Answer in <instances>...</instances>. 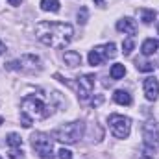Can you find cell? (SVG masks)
I'll return each instance as SVG.
<instances>
[{"label":"cell","instance_id":"cell-1","mask_svg":"<svg viewBox=\"0 0 159 159\" xmlns=\"http://www.w3.org/2000/svg\"><path fill=\"white\" fill-rule=\"evenodd\" d=\"M35 35L43 44L50 48H65L72 41L74 28L59 20H41L35 26Z\"/></svg>","mask_w":159,"mask_h":159},{"label":"cell","instance_id":"cell-2","mask_svg":"<svg viewBox=\"0 0 159 159\" xmlns=\"http://www.w3.org/2000/svg\"><path fill=\"white\" fill-rule=\"evenodd\" d=\"M20 113L28 115L32 120L48 119L54 113V104L50 102L48 96H44L41 93H37V94H28L20 102Z\"/></svg>","mask_w":159,"mask_h":159},{"label":"cell","instance_id":"cell-3","mask_svg":"<svg viewBox=\"0 0 159 159\" xmlns=\"http://www.w3.org/2000/svg\"><path fill=\"white\" fill-rule=\"evenodd\" d=\"M52 137L59 143H65V144H74L78 143L80 139L83 137V122L74 120V122H69V124H61L59 128L54 129Z\"/></svg>","mask_w":159,"mask_h":159},{"label":"cell","instance_id":"cell-4","mask_svg":"<svg viewBox=\"0 0 159 159\" xmlns=\"http://www.w3.org/2000/svg\"><path fill=\"white\" fill-rule=\"evenodd\" d=\"M6 69L20 70V72H26V74H34V72H39L43 69V65H41V59L37 56L26 54V56H20L19 59H13V61L6 63Z\"/></svg>","mask_w":159,"mask_h":159},{"label":"cell","instance_id":"cell-5","mask_svg":"<svg viewBox=\"0 0 159 159\" xmlns=\"http://www.w3.org/2000/svg\"><path fill=\"white\" fill-rule=\"evenodd\" d=\"M32 146L35 150V154H39L41 159H54V139L44 133V131H35L32 135Z\"/></svg>","mask_w":159,"mask_h":159},{"label":"cell","instance_id":"cell-6","mask_svg":"<svg viewBox=\"0 0 159 159\" xmlns=\"http://www.w3.org/2000/svg\"><path fill=\"white\" fill-rule=\"evenodd\" d=\"M115 56H117V46H115V43H107V44L94 46V48L89 52L87 59H89V65L96 67V65H102L106 59L115 57Z\"/></svg>","mask_w":159,"mask_h":159},{"label":"cell","instance_id":"cell-7","mask_svg":"<svg viewBox=\"0 0 159 159\" xmlns=\"http://www.w3.org/2000/svg\"><path fill=\"white\" fill-rule=\"evenodd\" d=\"M109 128L117 139H126L131 131V120L124 115H109Z\"/></svg>","mask_w":159,"mask_h":159},{"label":"cell","instance_id":"cell-8","mask_svg":"<svg viewBox=\"0 0 159 159\" xmlns=\"http://www.w3.org/2000/svg\"><path fill=\"white\" fill-rule=\"evenodd\" d=\"M143 139L148 148H157L159 146V122L154 119L146 120L143 124Z\"/></svg>","mask_w":159,"mask_h":159},{"label":"cell","instance_id":"cell-9","mask_svg":"<svg viewBox=\"0 0 159 159\" xmlns=\"http://www.w3.org/2000/svg\"><path fill=\"white\" fill-rule=\"evenodd\" d=\"M94 74H83L81 78H78V98L81 102H87L93 94L94 89Z\"/></svg>","mask_w":159,"mask_h":159},{"label":"cell","instance_id":"cell-10","mask_svg":"<svg viewBox=\"0 0 159 159\" xmlns=\"http://www.w3.org/2000/svg\"><path fill=\"white\" fill-rule=\"evenodd\" d=\"M144 96L150 102L157 100V96H159V81L156 78H152V76L144 80Z\"/></svg>","mask_w":159,"mask_h":159},{"label":"cell","instance_id":"cell-11","mask_svg":"<svg viewBox=\"0 0 159 159\" xmlns=\"http://www.w3.org/2000/svg\"><path fill=\"white\" fill-rule=\"evenodd\" d=\"M117 30L131 37V35H135V34H137V24H135V20H133V19L124 17V19H120L119 22H117Z\"/></svg>","mask_w":159,"mask_h":159},{"label":"cell","instance_id":"cell-12","mask_svg":"<svg viewBox=\"0 0 159 159\" xmlns=\"http://www.w3.org/2000/svg\"><path fill=\"white\" fill-rule=\"evenodd\" d=\"M157 48H159L157 39H146L143 43V46H141V52H143L144 56H154V54L157 52Z\"/></svg>","mask_w":159,"mask_h":159},{"label":"cell","instance_id":"cell-13","mask_svg":"<svg viewBox=\"0 0 159 159\" xmlns=\"http://www.w3.org/2000/svg\"><path fill=\"white\" fill-rule=\"evenodd\" d=\"M113 100L117 102V104H120V106H131V94L128 93V91H122V89H119V91H115V94H113Z\"/></svg>","mask_w":159,"mask_h":159},{"label":"cell","instance_id":"cell-14","mask_svg":"<svg viewBox=\"0 0 159 159\" xmlns=\"http://www.w3.org/2000/svg\"><path fill=\"white\" fill-rule=\"evenodd\" d=\"M63 59H65V63L69 67H78V65H81V56H80V52H74V50L65 52Z\"/></svg>","mask_w":159,"mask_h":159},{"label":"cell","instance_id":"cell-15","mask_svg":"<svg viewBox=\"0 0 159 159\" xmlns=\"http://www.w3.org/2000/svg\"><path fill=\"white\" fill-rule=\"evenodd\" d=\"M139 17L144 24H152L156 20V11L154 9H139Z\"/></svg>","mask_w":159,"mask_h":159},{"label":"cell","instance_id":"cell-16","mask_svg":"<svg viewBox=\"0 0 159 159\" xmlns=\"http://www.w3.org/2000/svg\"><path fill=\"white\" fill-rule=\"evenodd\" d=\"M41 9H43V11L57 13V11H59V2H57V0H41Z\"/></svg>","mask_w":159,"mask_h":159},{"label":"cell","instance_id":"cell-17","mask_svg":"<svg viewBox=\"0 0 159 159\" xmlns=\"http://www.w3.org/2000/svg\"><path fill=\"white\" fill-rule=\"evenodd\" d=\"M6 143H7V146H11V148H20V146H22V137H20L19 133H9V135L6 137Z\"/></svg>","mask_w":159,"mask_h":159},{"label":"cell","instance_id":"cell-18","mask_svg":"<svg viewBox=\"0 0 159 159\" xmlns=\"http://www.w3.org/2000/svg\"><path fill=\"white\" fill-rule=\"evenodd\" d=\"M109 74H111V78H113V80L124 78V74H126V67H124V65H120V63H115V65L111 67Z\"/></svg>","mask_w":159,"mask_h":159},{"label":"cell","instance_id":"cell-19","mask_svg":"<svg viewBox=\"0 0 159 159\" xmlns=\"http://www.w3.org/2000/svg\"><path fill=\"white\" fill-rule=\"evenodd\" d=\"M133 46H135V43H133L131 37H129V39H124V43H122V50H124V54H126V56H129V54H131V50H133Z\"/></svg>","mask_w":159,"mask_h":159},{"label":"cell","instance_id":"cell-20","mask_svg":"<svg viewBox=\"0 0 159 159\" xmlns=\"http://www.w3.org/2000/svg\"><path fill=\"white\" fill-rule=\"evenodd\" d=\"M137 70H141V72H152V70H154V63H150V61L139 63V61H137Z\"/></svg>","mask_w":159,"mask_h":159},{"label":"cell","instance_id":"cell-21","mask_svg":"<svg viewBox=\"0 0 159 159\" xmlns=\"http://www.w3.org/2000/svg\"><path fill=\"white\" fill-rule=\"evenodd\" d=\"M57 154H59V156H57L59 159H72V152H70V150H67V148H61Z\"/></svg>","mask_w":159,"mask_h":159},{"label":"cell","instance_id":"cell-22","mask_svg":"<svg viewBox=\"0 0 159 159\" xmlns=\"http://www.w3.org/2000/svg\"><path fill=\"white\" fill-rule=\"evenodd\" d=\"M78 20L81 22V24H85V22H87V7H81V9H80Z\"/></svg>","mask_w":159,"mask_h":159},{"label":"cell","instance_id":"cell-23","mask_svg":"<svg viewBox=\"0 0 159 159\" xmlns=\"http://www.w3.org/2000/svg\"><path fill=\"white\" fill-rule=\"evenodd\" d=\"M9 154H11V156H9L11 159H22L24 157V152H22V150H17V148H13Z\"/></svg>","mask_w":159,"mask_h":159},{"label":"cell","instance_id":"cell-24","mask_svg":"<svg viewBox=\"0 0 159 159\" xmlns=\"http://www.w3.org/2000/svg\"><path fill=\"white\" fill-rule=\"evenodd\" d=\"M7 2H9L11 6H20V2H22V0H7Z\"/></svg>","mask_w":159,"mask_h":159},{"label":"cell","instance_id":"cell-25","mask_svg":"<svg viewBox=\"0 0 159 159\" xmlns=\"http://www.w3.org/2000/svg\"><path fill=\"white\" fill-rule=\"evenodd\" d=\"M4 50H6V44H4V43H2V41H0V56H2V54H4Z\"/></svg>","mask_w":159,"mask_h":159},{"label":"cell","instance_id":"cell-26","mask_svg":"<svg viewBox=\"0 0 159 159\" xmlns=\"http://www.w3.org/2000/svg\"><path fill=\"white\" fill-rule=\"evenodd\" d=\"M94 4H98V6H104V0H93Z\"/></svg>","mask_w":159,"mask_h":159},{"label":"cell","instance_id":"cell-27","mask_svg":"<svg viewBox=\"0 0 159 159\" xmlns=\"http://www.w3.org/2000/svg\"><path fill=\"white\" fill-rule=\"evenodd\" d=\"M141 159H150V157H148V156H144V157H141Z\"/></svg>","mask_w":159,"mask_h":159},{"label":"cell","instance_id":"cell-28","mask_svg":"<svg viewBox=\"0 0 159 159\" xmlns=\"http://www.w3.org/2000/svg\"><path fill=\"white\" fill-rule=\"evenodd\" d=\"M2 122H4V119H2V117H0V124H2Z\"/></svg>","mask_w":159,"mask_h":159},{"label":"cell","instance_id":"cell-29","mask_svg":"<svg viewBox=\"0 0 159 159\" xmlns=\"http://www.w3.org/2000/svg\"><path fill=\"white\" fill-rule=\"evenodd\" d=\"M0 159H2V157H0Z\"/></svg>","mask_w":159,"mask_h":159}]
</instances>
